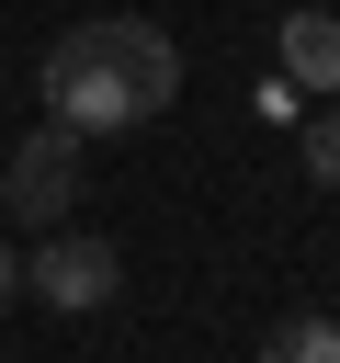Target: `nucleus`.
I'll use <instances>...</instances> for the list:
<instances>
[{"instance_id":"nucleus-1","label":"nucleus","mask_w":340,"mask_h":363,"mask_svg":"<svg viewBox=\"0 0 340 363\" xmlns=\"http://www.w3.org/2000/svg\"><path fill=\"white\" fill-rule=\"evenodd\" d=\"M181 102V45L136 11H102V23H68L45 45V113L68 136H125L147 113Z\"/></svg>"},{"instance_id":"nucleus-2","label":"nucleus","mask_w":340,"mask_h":363,"mask_svg":"<svg viewBox=\"0 0 340 363\" xmlns=\"http://www.w3.org/2000/svg\"><path fill=\"white\" fill-rule=\"evenodd\" d=\"M0 204H11L34 238H45V227H68V204H79V136H68L57 113H45V125L0 159Z\"/></svg>"},{"instance_id":"nucleus-3","label":"nucleus","mask_w":340,"mask_h":363,"mask_svg":"<svg viewBox=\"0 0 340 363\" xmlns=\"http://www.w3.org/2000/svg\"><path fill=\"white\" fill-rule=\"evenodd\" d=\"M113 284H125V250H113V238H68V227H45V250L23 261V295H45L57 318L113 306Z\"/></svg>"},{"instance_id":"nucleus-4","label":"nucleus","mask_w":340,"mask_h":363,"mask_svg":"<svg viewBox=\"0 0 340 363\" xmlns=\"http://www.w3.org/2000/svg\"><path fill=\"white\" fill-rule=\"evenodd\" d=\"M283 79L317 91V102L340 91V23H329V11H283Z\"/></svg>"},{"instance_id":"nucleus-5","label":"nucleus","mask_w":340,"mask_h":363,"mask_svg":"<svg viewBox=\"0 0 340 363\" xmlns=\"http://www.w3.org/2000/svg\"><path fill=\"white\" fill-rule=\"evenodd\" d=\"M261 363H340V318H317V306L283 318V329L261 340Z\"/></svg>"},{"instance_id":"nucleus-6","label":"nucleus","mask_w":340,"mask_h":363,"mask_svg":"<svg viewBox=\"0 0 340 363\" xmlns=\"http://www.w3.org/2000/svg\"><path fill=\"white\" fill-rule=\"evenodd\" d=\"M306 182H317V193H340V102L306 125Z\"/></svg>"},{"instance_id":"nucleus-7","label":"nucleus","mask_w":340,"mask_h":363,"mask_svg":"<svg viewBox=\"0 0 340 363\" xmlns=\"http://www.w3.org/2000/svg\"><path fill=\"white\" fill-rule=\"evenodd\" d=\"M11 295H23V261H11V250H0V306H11Z\"/></svg>"}]
</instances>
